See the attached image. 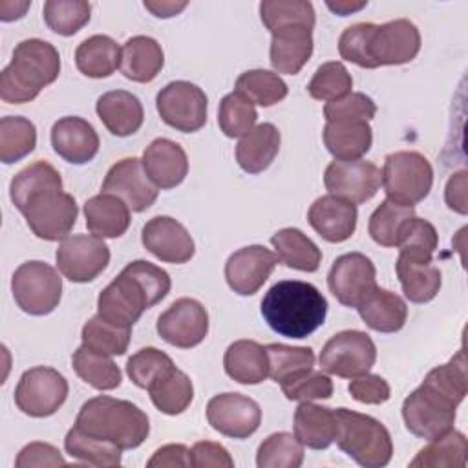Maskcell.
Listing matches in <instances>:
<instances>
[{"label": "cell", "instance_id": "obj_11", "mask_svg": "<svg viewBox=\"0 0 468 468\" xmlns=\"http://www.w3.org/2000/svg\"><path fill=\"white\" fill-rule=\"evenodd\" d=\"M155 106L163 122L183 133L197 132L207 122L208 99L199 86L188 80H174L161 88Z\"/></svg>", "mask_w": 468, "mask_h": 468}, {"label": "cell", "instance_id": "obj_55", "mask_svg": "<svg viewBox=\"0 0 468 468\" xmlns=\"http://www.w3.org/2000/svg\"><path fill=\"white\" fill-rule=\"evenodd\" d=\"M377 113V104L362 91H351L324 106V117L333 121H371Z\"/></svg>", "mask_w": 468, "mask_h": 468}, {"label": "cell", "instance_id": "obj_54", "mask_svg": "<svg viewBox=\"0 0 468 468\" xmlns=\"http://www.w3.org/2000/svg\"><path fill=\"white\" fill-rule=\"evenodd\" d=\"M375 27L377 24H371V22H358L346 27L338 38L340 57L360 68H367V69L377 68L369 49Z\"/></svg>", "mask_w": 468, "mask_h": 468}, {"label": "cell", "instance_id": "obj_14", "mask_svg": "<svg viewBox=\"0 0 468 468\" xmlns=\"http://www.w3.org/2000/svg\"><path fill=\"white\" fill-rule=\"evenodd\" d=\"M324 185L331 196L360 205L378 192L382 185V172L371 161L335 159L325 168Z\"/></svg>", "mask_w": 468, "mask_h": 468}, {"label": "cell", "instance_id": "obj_33", "mask_svg": "<svg viewBox=\"0 0 468 468\" xmlns=\"http://www.w3.org/2000/svg\"><path fill=\"white\" fill-rule=\"evenodd\" d=\"M335 410L313 402H302L294 411V437L311 450H325L335 442Z\"/></svg>", "mask_w": 468, "mask_h": 468}, {"label": "cell", "instance_id": "obj_44", "mask_svg": "<svg viewBox=\"0 0 468 468\" xmlns=\"http://www.w3.org/2000/svg\"><path fill=\"white\" fill-rule=\"evenodd\" d=\"M236 91L258 106H272L287 97L285 80L269 69H249L236 80Z\"/></svg>", "mask_w": 468, "mask_h": 468}, {"label": "cell", "instance_id": "obj_64", "mask_svg": "<svg viewBox=\"0 0 468 468\" xmlns=\"http://www.w3.org/2000/svg\"><path fill=\"white\" fill-rule=\"evenodd\" d=\"M366 4H367V2H358V4H353V2H336V4L327 2V7H329L331 11H335L336 15H340V16H346V15H351L353 11L362 9Z\"/></svg>", "mask_w": 468, "mask_h": 468}, {"label": "cell", "instance_id": "obj_39", "mask_svg": "<svg viewBox=\"0 0 468 468\" xmlns=\"http://www.w3.org/2000/svg\"><path fill=\"white\" fill-rule=\"evenodd\" d=\"M71 366L80 380L90 384L99 391L115 389L122 382V373L119 366L112 360V356L91 351L86 346H80L73 356Z\"/></svg>", "mask_w": 468, "mask_h": 468}, {"label": "cell", "instance_id": "obj_49", "mask_svg": "<svg viewBox=\"0 0 468 468\" xmlns=\"http://www.w3.org/2000/svg\"><path fill=\"white\" fill-rule=\"evenodd\" d=\"M303 463V444L287 431L269 435L258 448L260 468H298Z\"/></svg>", "mask_w": 468, "mask_h": 468}, {"label": "cell", "instance_id": "obj_25", "mask_svg": "<svg viewBox=\"0 0 468 468\" xmlns=\"http://www.w3.org/2000/svg\"><path fill=\"white\" fill-rule=\"evenodd\" d=\"M313 29L289 26L276 29L271 38V66L276 73L296 75L313 55Z\"/></svg>", "mask_w": 468, "mask_h": 468}, {"label": "cell", "instance_id": "obj_59", "mask_svg": "<svg viewBox=\"0 0 468 468\" xmlns=\"http://www.w3.org/2000/svg\"><path fill=\"white\" fill-rule=\"evenodd\" d=\"M190 466L194 468H208V466H219V468H232L234 459L230 457L229 450L221 446L219 442L212 441H199L190 448Z\"/></svg>", "mask_w": 468, "mask_h": 468}, {"label": "cell", "instance_id": "obj_7", "mask_svg": "<svg viewBox=\"0 0 468 468\" xmlns=\"http://www.w3.org/2000/svg\"><path fill=\"white\" fill-rule=\"evenodd\" d=\"M11 292L24 313L44 316L53 313L60 302L62 278L46 261H24L13 272Z\"/></svg>", "mask_w": 468, "mask_h": 468}, {"label": "cell", "instance_id": "obj_38", "mask_svg": "<svg viewBox=\"0 0 468 468\" xmlns=\"http://www.w3.org/2000/svg\"><path fill=\"white\" fill-rule=\"evenodd\" d=\"M468 459V441L464 433L448 430L419 450L410 463L411 468H463Z\"/></svg>", "mask_w": 468, "mask_h": 468}, {"label": "cell", "instance_id": "obj_3", "mask_svg": "<svg viewBox=\"0 0 468 468\" xmlns=\"http://www.w3.org/2000/svg\"><path fill=\"white\" fill-rule=\"evenodd\" d=\"M60 73L57 48L42 38H26L16 44L11 62L0 73V97L9 104H24L38 97Z\"/></svg>", "mask_w": 468, "mask_h": 468}, {"label": "cell", "instance_id": "obj_24", "mask_svg": "<svg viewBox=\"0 0 468 468\" xmlns=\"http://www.w3.org/2000/svg\"><path fill=\"white\" fill-rule=\"evenodd\" d=\"M99 135L82 117L68 115L51 126V146L64 161L86 165L99 152Z\"/></svg>", "mask_w": 468, "mask_h": 468}, {"label": "cell", "instance_id": "obj_26", "mask_svg": "<svg viewBox=\"0 0 468 468\" xmlns=\"http://www.w3.org/2000/svg\"><path fill=\"white\" fill-rule=\"evenodd\" d=\"M95 110L106 130L117 137L133 135L144 121V110L141 101L126 90H113L102 93L97 99Z\"/></svg>", "mask_w": 468, "mask_h": 468}, {"label": "cell", "instance_id": "obj_42", "mask_svg": "<svg viewBox=\"0 0 468 468\" xmlns=\"http://www.w3.org/2000/svg\"><path fill=\"white\" fill-rule=\"evenodd\" d=\"M37 146L35 124L20 115L0 119V161L4 165L16 163L29 155Z\"/></svg>", "mask_w": 468, "mask_h": 468}, {"label": "cell", "instance_id": "obj_51", "mask_svg": "<svg viewBox=\"0 0 468 468\" xmlns=\"http://www.w3.org/2000/svg\"><path fill=\"white\" fill-rule=\"evenodd\" d=\"M258 119L254 104L241 93L232 91L225 95L218 110V124L227 137H243L249 133Z\"/></svg>", "mask_w": 468, "mask_h": 468}, {"label": "cell", "instance_id": "obj_32", "mask_svg": "<svg viewBox=\"0 0 468 468\" xmlns=\"http://www.w3.org/2000/svg\"><path fill=\"white\" fill-rule=\"evenodd\" d=\"M227 375L245 386H254L269 377V360L265 347L254 340L232 342L223 356Z\"/></svg>", "mask_w": 468, "mask_h": 468}, {"label": "cell", "instance_id": "obj_16", "mask_svg": "<svg viewBox=\"0 0 468 468\" xmlns=\"http://www.w3.org/2000/svg\"><path fill=\"white\" fill-rule=\"evenodd\" d=\"M157 333L174 347H196L208 333V313L197 300L179 298L159 314Z\"/></svg>", "mask_w": 468, "mask_h": 468}, {"label": "cell", "instance_id": "obj_31", "mask_svg": "<svg viewBox=\"0 0 468 468\" xmlns=\"http://www.w3.org/2000/svg\"><path fill=\"white\" fill-rule=\"evenodd\" d=\"M88 230L97 238H119L130 227L128 205L112 194H97L84 203Z\"/></svg>", "mask_w": 468, "mask_h": 468}, {"label": "cell", "instance_id": "obj_48", "mask_svg": "<svg viewBox=\"0 0 468 468\" xmlns=\"http://www.w3.org/2000/svg\"><path fill=\"white\" fill-rule=\"evenodd\" d=\"M42 13L53 33L71 37L90 22L91 4L84 0H48Z\"/></svg>", "mask_w": 468, "mask_h": 468}, {"label": "cell", "instance_id": "obj_27", "mask_svg": "<svg viewBox=\"0 0 468 468\" xmlns=\"http://www.w3.org/2000/svg\"><path fill=\"white\" fill-rule=\"evenodd\" d=\"M356 311L364 324L378 333H397L404 327L408 318L406 302L378 285L356 305Z\"/></svg>", "mask_w": 468, "mask_h": 468}, {"label": "cell", "instance_id": "obj_2", "mask_svg": "<svg viewBox=\"0 0 468 468\" xmlns=\"http://www.w3.org/2000/svg\"><path fill=\"white\" fill-rule=\"evenodd\" d=\"M261 316L274 333L287 338H305L324 325L327 300L309 282L282 280L265 292Z\"/></svg>", "mask_w": 468, "mask_h": 468}, {"label": "cell", "instance_id": "obj_36", "mask_svg": "<svg viewBox=\"0 0 468 468\" xmlns=\"http://www.w3.org/2000/svg\"><path fill=\"white\" fill-rule=\"evenodd\" d=\"M271 243L276 250L278 261H282L285 267L303 272L318 271L322 261V250L300 229H282L272 234Z\"/></svg>", "mask_w": 468, "mask_h": 468}, {"label": "cell", "instance_id": "obj_30", "mask_svg": "<svg viewBox=\"0 0 468 468\" xmlns=\"http://www.w3.org/2000/svg\"><path fill=\"white\" fill-rule=\"evenodd\" d=\"M373 143L367 121H333L324 126V144L338 161H353L366 155Z\"/></svg>", "mask_w": 468, "mask_h": 468}, {"label": "cell", "instance_id": "obj_47", "mask_svg": "<svg viewBox=\"0 0 468 468\" xmlns=\"http://www.w3.org/2000/svg\"><path fill=\"white\" fill-rule=\"evenodd\" d=\"M260 16L263 26L274 33L276 29L289 26L314 27L316 16L311 2L303 0H267L260 4Z\"/></svg>", "mask_w": 468, "mask_h": 468}, {"label": "cell", "instance_id": "obj_5", "mask_svg": "<svg viewBox=\"0 0 468 468\" xmlns=\"http://www.w3.org/2000/svg\"><path fill=\"white\" fill-rule=\"evenodd\" d=\"M335 417V442L355 463L364 468H382L391 461L393 441L380 420L347 408H336Z\"/></svg>", "mask_w": 468, "mask_h": 468}, {"label": "cell", "instance_id": "obj_22", "mask_svg": "<svg viewBox=\"0 0 468 468\" xmlns=\"http://www.w3.org/2000/svg\"><path fill=\"white\" fill-rule=\"evenodd\" d=\"M143 168L148 179L163 190L183 183L188 174V157L181 144L166 137L154 139L143 152Z\"/></svg>", "mask_w": 468, "mask_h": 468}, {"label": "cell", "instance_id": "obj_53", "mask_svg": "<svg viewBox=\"0 0 468 468\" xmlns=\"http://www.w3.org/2000/svg\"><path fill=\"white\" fill-rule=\"evenodd\" d=\"M437 245H439V234L435 227L430 221L413 216L404 227V232L397 247H399V254L402 256L420 260V261H431L433 252L437 250Z\"/></svg>", "mask_w": 468, "mask_h": 468}, {"label": "cell", "instance_id": "obj_63", "mask_svg": "<svg viewBox=\"0 0 468 468\" xmlns=\"http://www.w3.org/2000/svg\"><path fill=\"white\" fill-rule=\"evenodd\" d=\"M31 7V2H0V18L4 22L18 20Z\"/></svg>", "mask_w": 468, "mask_h": 468}, {"label": "cell", "instance_id": "obj_34", "mask_svg": "<svg viewBox=\"0 0 468 468\" xmlns=\"http://www.w3.org/2000/svg\"><path fill=\"white\" fill-rule=\"evenodd\" d=\"M62 190V177L58 170L48 161H35L22 168L9 185V197L13 205L24 212V208L46 192Z\"/></svg>", "mask_w": 468, "mask_h": 468}, {"label": "cell", "instance_id": "obj_6", "mask_svg": "<svg viewBox=\"0 0 468 468\" xmlns=\"http://www.w3.org/2000/svg\"><path fill=\"white\" fill-rule=\"evenodd\" d=\"M382 186L389 201L413 207L422 201L433 185V168L430 161L411 150L393 152L384 159Z\"/></svg>", "mask_w": 468, "mask_h": 468}, {"label": "cell", "instance_id": "obj_12", "mask_svg": "<svg viewBox=\"0 0 468 468\" xmlns=\"http://www.w3.org/2000/svg\"><path fill=\"white\" fill-rule=\"evenodd\" d=\"M55 260L64 278L75 283H88L108 267L110 249L102 238L73 234L58 243Z\"/></svg>", "mask_w": 468, "mask_h": 468}, {"label": "cell", "instance_id": "obj_28", "mask_svg": "<svg viewBox=\"0 0 468 468\" xmlns=\"http://www.w3.org/2000/svg\"><path fill=\"white\" fill-rule=\"evenodd\" d=\"M165 64L161 44L146 35L128 38L121 48V73L133 82L154 80Z\"/></svg>", "mask_w": 468, "mask_h": 468}, {"label": "cell", "instance_id": "obj_60", "mask_svg": "<svg viewBox=\"0 0 468 468\" xmlns=\"http://www.w3.org/2000/svg\"><path fill=\"white\" fill-rule=\"evenodd\" d=\"M190 450L185 444H166L163 448H159L152 459L146 463L150 468L155 466H166V468H174V466H190Z\"/></svg>", "mask_w": 468, "mask_h": 468}, {"label": "cell", "instance_id": "obj_61", "mask_svg": "<svg viewBox=\"0 0 468 468\" xmlns=\"http://www.w3.org/2000/svg\"><path fill=\"white\" fill-rule=\"evenodd\" d=\"M444 197H446V205L452 210L459 214H466V172L464 170L453 174L448 179Z\"/></svg>", "mask_w": 468, "mask_h": 468}, {"label": "cell", "instance_id": "obj_50", "mask_svg": "<svg viewBox=\"0 0 468 468\" xmlns=\"http://www.w3.org/2000/svg\"><path fill=\"white\" fill-rule=\"evenodd\" d=\"M174 369L176 366L172 358L157 347H143L126 362V373L130 380L141 389H150V386H154Z\"/></svg>", "mask_w": 468, "mask_h": 468}, {"label": "cell", "instance_id": "obj_4", "mask_svg": "<svg viewBox=\"0 0 468 468\" xmlns=\"http://www.w3.org/2000/svg\"><path fill=\"white\" fill-rule=\"evenodd\" d=\"M75 428L121 450L141 446L150 433L148 415L130 400L99 395L82 404Z\"/></svg>", "mask_w": 468, "mask_h": 468}, {"label": "cell", "instance_id": "obj_21", "mask_svg": "<svg viewBox=\"0 0 468 468\" xmlns=\"http://www.w3.org/2000/svg\"><path fill=\"white\" fill-rule=\"evenodd\" d=\"M141 241L148 252L166 263H186L196 252L188 230L170 216L148 219L141 230Z\"/></svg>", "mask_w": 468, "mask_h": 468}, {"label": "cell", "instance_id": "obj_15", "mask_svg": "<svg viewBox=\"0 0 468 468\" xmlns=\"http://www.w3.org/2000/svg\"><path fill=\"white\" fill-rule=\"evenodd\" d=\"M327 285L333 296L346 307H355L377 287V269L362 252L338 256L329 272Z\"/></svg>", "mask_w": 468, "mask_h": 468}, {"label": "cell", "instance_id": "obj_52", "mask_svg": "<svg viewBox=\"0 0 468 468\" xmlns=\"http://www.w3.org/2000/svg\"><path fill=\"white\" fill-rule=\"evenodd\" d=\"M353 79L347 68L342 62L331 60L324 62L313 75L307 84V91L316 101H336L347 93H351Z\"/></svg>", "mask_w": 468, "mask_h": 468}, {"label": "cell", "instance_id": "obj_9", "mask_svg": "<svg viewBox=\"0 0 468 468\" xmlns=\"http://www.w3.org/2000/svg\"><path fill=\"white\" fill-rule=\"evenodd\" d=\"M318 360L322 371L342 378H355L375 366L377 347L367 333L347 329L325 342Z\"/></svg>", "mask_w": 468, "mask_h": 468}, {"label": "cell", "instance_id": "obj_23", "mask_svg": "<svg viewBox=\"0 0 468 468\" xmlns=\"http://www.w3.org/2000/svg\"><path fill=\"white\" fill-rule=\"evenodd\" d=\"M356 205L325 194L314 199L309 207V225L329 243H342L355 234L356 229Z\"/></svg>", "mask_w": 468, "mask_h": 468}, {"label": "cell", "instance_id": "obj_19", "mask_svg": "<svg viewBox=\"0 0 468 468\" xmlns=\"http://www.w3.org/2000/svg\"><path fill=\"white\" fill-rule=\"evenodd\" d=\"M278 256L263 245H249L232 252L225 263V280L239 296L256 294L272 274Z\"/></svg>", "mask_w": 468, "mask_h": 468}, {"label": "cell", "instance_id": "obj_17", "mask_svg": "<svg viewBox=\"0 0 468 468\" xmlns=\"http://www.w3.org/2000/svg\"><path fill=\"white\" fill-rule=\"evenodd\" d=\"M207 420L221 435L247 439L260 428L261 410L247 395L219 393L207 404Z\"/></svg>", "mask_w": 468, "mask_h": 468}, {"label": "cell", "instance_id": "obj_10", "mask_svg": "<svg viewBox=\"0 0 468 468\" xmlns=\"http://www.w3.org/2000/svg\"><path fill=\"white\" fill-rule=\"evenodd\" d=\"M68 399V380L62 373L48 366H37L22 373L16 389L15 404L29 417H49Z\"/></svg>", "mask_w": 468, "mask_h": 468}, {"label": "cell", "instance_id": "obj_46", "mask_svg": "<svg viewBox=\"0 0 468 468\" xmlns=\"http://www.w3.org/2000/svg\"><path fill=\"white\" fill-rule=\"evenodd\" d=\"M132 329L113 325L106 322L102 316H91L80 333L82 346L90 347L91 351L108 355V356H121L128 351Z\"/></svg>", "mask_w": 468, "mask_h": 468}, {"label": "cell", "instance_id": "obj_56", "mask_svg": "<svg viewBox=\"0 0 468 468\" xmlns=\"http://www.w3.org/2000/svg\"><path fill=\"white\" fill-rule=\"evenodd\" d=\"M283 395L289 400L313 402L320 399H329L333 395V380L322 371H309L303 377L282 386Z\"/></svg>", "mask_w": 468, "mask_h": 468}, {"label": "cell", "instance_id": "obj_1", "mask_svg": "<svg viewBox=\"0 0 468 468\" xmlns=\"http://www.w3.org/2000/svg\"><path fill=\"white\" fill-rule=\"evenodd\" d=\"M166 271L146 261H130L97 298V314L106 322L132 329L141 314L170 292Z\"/></svg>", "mask_w": 468, "mask_h": 468}, {"label": "cell", "instance_id": "obj_18", "mask_svg": "<svg viewBox=\"0 0 468 468\" xmlns=\"http://www.w3.org/2000/svg\"><path fill=\"white\" fill-rule=\"evenodd\" d=\"M102 194H112L122 199L132 212H143L150 208L157 199V186L148 179L141 159L126 157L117 161L106 174Z\"/></svg>", "mask_w": 468, "mask_h": 468}, {"label": "cell", "instance_id": "obj_40", "mask_svg": "<svg viewBox=\"0 0 468 468\" xmlns=\"http://www.w3.org/2000/svg\"><path fill=\"white\" fill-rule=\"evenodd\" d=\"M265 353L269 360V377L280 386L303 377L314 366V353L311 347L269 344L265 346Z\"/></svg>", "mask_w": 468, "mask_h": 468}, {"label": "cell", "instance_id": "obj_41", "mask_svg": "<svg viewBox=\"0 0 468 468\" xmlns=\"http://www.w3.org/2000/svg\"><path fill=\"white\" fill-rule=\"evenodd\" d=\"M415 216L413 207H404L395 201L384 199L369 218V236L382 247H397L408 221Z\"/></svg>", "mask_w": 468, "mask_h": 468}, {"label": "cell", "instance_id": "obj_43", "mask_svg": "<svg viewBox=\"0 0 468 468\" xmlns=\"http://www.w3.org/2000/svg\"><path fill=\"white\" fill-rule=\"evenodd\" d=\"M152 404L165 415H179L183 413L192 399H194V386L186 373L181 369L170 371L166 377L157 380L148 389Z\"/></svg>", "mask_w": 468, "mask_h": 468}, {"label": "cell", "instance_id": "obj_37", "mask_svg": "<svg viewBox=\"0 0 468 468\" xmlns=\"http://www.w3.org/2000/svg\"><path fill=\"white\" fill-rule=\"evenodd\" d=\"M75 64L90 79L110 77L121 66V48L108 35L88 37L75 51Z\"/></svg>", "mask_w": 468, "mask_h": 468}, {"label": "cell", "instance_id": "obj_58", "mask_svg": "<svg viewBox=\"0 0 468 468\" xmlns=\"http://www.w3.org/2000/svg\"><path fill=\"white\" fill-rule=\"evenodd\" d=\"M66 459L60 452L48 442H29L26 444L15 461L16 468H31V466H64Z\"/></svg>", "mask_w": 468, "mask_h": 468}, {"label": "cell", "instance_id": "obj_13", "mask_svg": "<svg viewBox=\"0 0 468 468\" xmlns=\"http://www.w3.org/2000/svg\"><path fill=\"white\" fill-rule=\"evenodd\" d=\"M24 218L31 232L46 241H57L69 236L79 207L75 197L62 190H51L33 199L24 208Z\"/></svg>", "mask_w": 468, "mask_h": 468}, {"label": "cell", "instance_id": "obj_62", "mask_svg": "<svg viewBox=\"0 0 468 468\" xmlns=\"http://www.w3.org/2000/svg\"><path fill=\"white\" fill-rule=\"evenodd\" d=\"M144 7L157 18H170L186 7V2H144Z\"/></svg>", "mask_w": 468, "mask_h": 468}, {"label": "cell", "instance_id": "obj_57", "mask_svg": "<svg viewBox=\"0 0 468 468\" xmlns=\"http://www.w3.org/2000/svg\"><path fill=\"white\" fill-rule=\"evenodd\" d=\"M347 389L351 397L362 404H384L391 397L389 384L380 375L369 371L351 378Z\"/></svg>", "mask_w": 468, "mask_h": 468}, {"label": "cell", "instance_id": "obj_35", "mask_svg": "<svg viewBox=\"0 0 468 468\" xmlns=\"http://www.w3.org/2000/svg\"><path fill=\"white\" fill-rule=\"evenodd\" d=\"M395 269L402 292L410 302L426 303L437 296L442 280L441 271L433 261H420L399 254Z\"/></svg>", "mask_w": 468, "mask_h": 468}, {"label": "cell", "instance_id": "obj_20", "mask_svg": "<svg viewBox=\"0 0 468 468\" xmlns=\"http://www.w3.org/2000/svg\"><path fill=\"white\" fill-rule=\"evenodd\" d=\"M369 49L377 68L406 64L420 51V33L408 18L389 20L375 27Z\"/></svg>", "mask_w": 468, "mask_h": 468}, {"label": "cell", "instance_id": "obj_29", "mask_svg": "<svg viewBox=\"0 0 468 468\" xmlns=\"http://www.w3.org/2000/svg\"><path fill=\"white\" fill-rule=\"evenodd\" d=\"M282 135L271 122H261L236 144V161L247 174H260L271 166L280 152Z\"/></svg>", "mask_w": 468, "mask_h": 468}, {"label": "cell", "instance_id": "obj_8", "mask_svg": "<svg viewBox=\"0 0 468 468\" xmlns=\"http://www.w3.org/2000/svg\"><path fill=\"white\" fill-rule=\"evenodd\" d=\"M457 402L428 384H420L402 402V419L415 437L431 441L453 428Z\"/></svg>", "mask_w": 468, "mask_h": 468}, {"label": "cell", "instance_id": "obj_45", "mask_svg": "<svg viewBox=\"0 0 468 468\" xmlns=\"http://www.w3.org/2000/svg\"><path fill=\"white\" fill-rule=\"evenodd\" d=\"M64 448L73 459L91 464V466H119L121 464L122 450L119 446L101 441V439H95L91 435H86L84 431H80L75 426L66 433Z\"/></svg>", "mask_w": 468, "mask_h": 468}]
</instances>
